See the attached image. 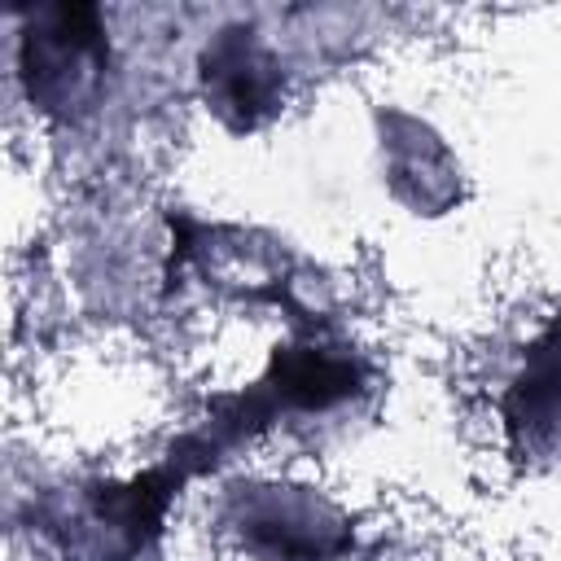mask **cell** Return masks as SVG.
<instances>
[{
	"label": "cell",
	"mask_w": 561,
	"mask_h": 561,
	"mask_svg": "<svg viewBox=\"0 0 561 561\" xmlns=\"http://www.w3.org/2000/svg\"><path fill=\"white\" fill-rule=\"evenodd\" d=\"M206 83H215L219 110H241L254 123V110L272 96V61L241 39H224L206 53Z\"/></svg>",
	"instance_id": "6da1fadb"
}]
</instances>
